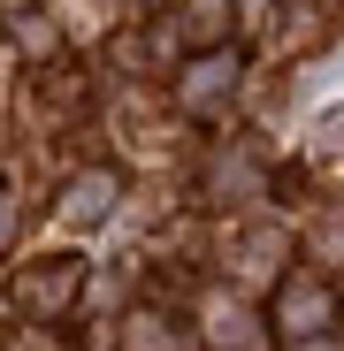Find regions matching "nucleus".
I'll return each instance as SVG.
<instances>
[{"label":"nucleus","mask_w":344,"mask_h":351,"mask_svg":"<svg viewBox=\"0 0 344 351\" xmlns=\"http://www.w3.org/2000/svg\"><path fill=\"white\" fill-rule=\"evenodd\" d=\"M329 321V298L314 282H299V290H283V328H321Z\"/></svg>","instance_id":"f257e3e1"}]
</instances>
